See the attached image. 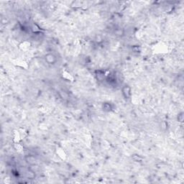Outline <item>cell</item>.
<instances>
[{
  "label": "cell",
  "instance_id": "cell-1",
  "mask_svg": "<svg viewBox=\"0 0 184 184\" xmlns=\"http://www.w3.org/2000/svg\"><path fill=\"white\" fill-rule=\"evenodd\" d=\"M122 94H123V96L126 99H129L131 98V96H132L131 89L129 86H124L122 88Z\"/></svg>",
  "mask_w": 184,
  "mask_h": 184
},
{
  "label": "cell",
  "instance_id": "cell-2",
  "mask_svg": "<svg viewBox=\"0 0 184 184\" xmlns=\"http://www.w3.org/2000/svg\"><path fill=\"white\" fill-rule=\"evenodd\" d=\"M46 61L48 64H54L56 61V58L53 54H47L46 55Z\"/></svg>",
  "mask_w": 184,
  "mask_h": 184
},
{
  "label": "cell",
  "instance_id": "cell-3",
  "mask_svg": "<svg viewBox=\"0 0 184 184\" xmlns=\"http://www.w3.org/2000/svg\"><path fill=\"white\" fill-rule=\"evenodd\" d=\"M103 109H104V110L106 111V112H109V111L112 109V107H111V105H110L109 103H105V104L103 105Z\"/></svg>",
  "mask_w": 184,
  "mask_h": 184
},
{
  "label": "cell",
  "instance_id": "cell-4",
  "mask_svg": "<svg viewBox=\"0 0 184 184\" xmlns=\"http://www.w3.org/2000/svg\"><path fill=\"white\" fill-rule=\"evenodd\" d=\"M184 115V113L181 112V114H179L178 116V122H182L183 120H184V115Z\"/></svg>",
  "mask_w": 184,
  "mask_h": 184
}]
</instances>
